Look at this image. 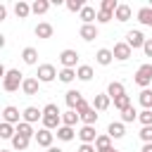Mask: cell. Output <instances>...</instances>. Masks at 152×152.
<instances>
[{
    "instance_id": "cell-14",
    "label": "cell",
    "mask_w": 152,
    "mask_h": 152,
    "mask_svg": "<svg viewBox=\"0 0 152 152\" xmlns=\"http://www.w3.org/2000/svg\"><path fill=\"white\" fill-rule=\"evenodd\" d=\"M95 62L102 64V66H109V64L114 62V52H112L109 48H100V50L95 52Z\"/></svg>"
},
{
    "instance_id": "cell-13",
    "label": "cell",
    "mask_w": 152,
    "mask_h": 152,
    "mask_svg": "<svg viewBox=\"0 0 152 152\" xmlns=\"http://www.w3.org/2000/svg\"><path fill=\"white\" fill-rule=\"evenodd\" d=\"M97 33H100V31H97V26H95V24H81V28H78V36H81L83 40H88V43H90V40H95V38H97Z\"/></svg>"
},
{
    "instance_id": "cell-31",
    "label": "cell",
    "mask_w": 152,
    "mask_h": 152,
    "mask_svg": "<svg viewBox=\"0 0 152 152\" xmlns=\"http://www.w3.org/2000/svg\"><path fill=\"white\" fill-rule=\"evenodd\" d=\"M14 135H17V128H14L12 124H5V121H2V124H0V138H5V140H12Z\"/></svg>"
},
{
    "instance_id": "cell-46",
    "label": "cell",
    "mask_w": 152,
    "mask_h": 152,
    "mask_svg": "<svg viewBox=\"0 0 152 152\" xmlns=\"http://www.w3.org/2000/svg\"><path fill=\"white\" fill-rule=\"evenodd\" d=\"M5 17H7V7H5V5H0V21H2Z\"/></svg>"
},
{
    "instance_id": "cell-6",
    "label": "cell",
    "mask_w": 152,
    "mask_h": 152,
    "mask_svg": "<svg viewBox=\"0 0 152 152\" xmlns=\"http://www.w3.org/2000/svg\"><path fill=\"white\" fill-rule=\"evenodd\" d=\"M76 135H78V138H81V142H86V145H93V142L97 140V133H95V126H81Z\"/></svg>"
},
{
    "instance_id": "cell-30",
    "label": "cell",
    "mask_w": 152,
    "mask_h": 152,
    "mask_svg": "<svg viewBox=\"0 0 152 152\" xmlns=\"http://www.w3.org/2000/svg\"><path fill=\"white\" fill-rule=\"evenodd\" d=\"M76 76H78V81H90L93 78V66L90 64H81L76 69Z\"/></svg>"
},
{
    "instance_id": "cell-43",
    "label": "cell",
    "mask_w": 152,
    "mask_h": 152,
    "mask_svg": "<svg viewBox=\"0 0 152 152\" xmlns=\"http://www.w3.org/2000/svg\"><path fill=\"white\" fill-rule=\"evenodd\" d=\"M142 52H145L147 57H152V38H147V40H145V45H142Z\"/></svg>"
},
{
    "instance_id": "cell-2",
    "label": "cell",
    "mask_w": 152,
    "mask_h": 152,
    "mask_svg": "<svg viewBox=\"0 0 152 152\" xmlns=\"http://www.w3.org/2000/svg\"><path fill=\"white\" fill-rule=\"evenodd\" d=\"M21 83H24V74L19 69H7L5 78H2V90L5 93H14V90H19Z\"/></svg>"
},
{
    "instance_id": "cell-37",
    "label": "cell",
    "mask_w": 152,
    "mask_h": 152,
    "mask_svg": "<svg viewBox=\"0 0 152 152\" xmlns=\"http://www.w3.org/2000/svg\"><path fill=\"white\" fill-rule=\"evenodd\" d=\"M28 142H31V140H28V138H24V135H19V133L12 138V147H14V150H19V152H21V150H26V147H28Z\"/></svg>"
},
{
    "instance_id": "cell-51",
    "label": "cell",
    "mask_w": 152,
    "mask_h": 152,
    "mask_svg": "<svg viewBox=\"0 0 152 152\" xmlns=\"http://www.w3.org/2000/svg\"><path fill=\"white\" fill-rule=\"evenodd\" d=\"M150 7H152V0H150Z\"/></svg>"
},
{
    "instance_id": "cell-38",
    "label": "cell",
    "mask_w": 152,
    "mask_h": 152,
    "mask_svg": "<svg viewBox=\"0 0 152 152\" xmlns=\"http://www.w3.org/2000/svg\"><path fill=\"white\" fill-rule=\"evenodd\" d=\"M64 5H66V10H69V12H78V14H81V10L86 7V2H83V0H66Z\"/></svg>"
},
{
    "instance_id": "cell-15",
    "label": "cell",
    "mask_w": 152,
    "mask_h": 152,
    "mask_svg": "<svg viewBox=\"0 0 152 152\" xmlns=\"http://www.w3.org/2000/svg\"><path fill=\"white\" fill-rule=\"evenodd\" d=\"M109 104H112V97L107 93H100V95L93 97V109L95 112H104V109H109Z\"/></svg>"
},
{
    "instance_id": "cell-24",
    "label": "cell",
    "mask_w": 152,
    "mask_h": 152,
    "mask_svg": "<svg viewBox=\"0 0 152 152\" xmlns=\"http://www.w3.org/2000/svg\"><path fill=\"white\" fill-rule=\"evenodd\" d=\"M138 102L142 104V109H152V88H145V90H140V95H138Z\"/></svg>"
},
{
    "instance_id": "cell-39",
    "label": "cell",
    "mask_w": 152,
    "mask_h": 152,
    "mask_svg": "<svg viewBox=\"0 0 152 152\" xmlns=\"http://www.w3.org/2000/svg\"><path fill=\"white\" fill-rule=\"evenodd\" d=\"M116 7H119L116 0H102V2H100V10H102V12H109V14H114Z\"/></svg>"
},
{
    "instance_id": "cell-49",
    "label": "cell",
    "mask_w": 152,
    "mask_h": 152,
    "mask_svg": "<svg viewBox=\"0 0 152 152\" xmlns=\"http://www.w3.org/2000/svg\"><path fill=\"white\" fill-rule=\"evenodd\" d=\"M104 152H121V150H116V147H109V150H104Z\"/></svg>"
},
{
    "instance_id": "cell-9",
    "label": "cell",
    "mask_w": 152,
    "mask_h": 152,
    "mask_svg": "<svg viewBox=\"0 0 152 152\" xmlns=\"http://www.w3.org/2000/svg\"><path fill=\"white\" fill-rule=\"evenodd\" d=\"M64 102H66V107H69V109H74V112H76V107L83 102V93H81V90H66Z\"/></svg>"
},
{
    "instance_id": "cell-45",
    "label": "cell",
    "mask_w": 152,
    "mask_h": 152,
    "mask_svg": "<svg viewBox=\"0 0 152 152\" xmlns=\"http://www.w3.org/2000/svg\"><path fill=\"white\" fill-rule=\"evenodd\" d=\"M88 107H90V104H88V102H86V100H83V102H81V104H78V107H76V112H78V116H81V114H83V112H86V109H88Z\"/></svg>"
},
{
    "instance_id": "cell-29",
    "label": "cell",
    "mask_w": 152,
    "mask_h": 152,
    "mask_svg": "<svg viewBox=\"0 0 152 152\" xmlns=\"http://www.w3.org/2000/svg\"><path fill=\"white\" fill-rule=\"evenodd\" d=\"M109 147H112V138H109L107 133L97 135V140H95V150H97V152H104V150H109Z\"/></svg>"
},
{
    "instance_id": "cell-25",
    "label": "cell",
    "mask_w": 152,
    "mask_h": 152,
    "mask_svg": "<svg viewBox=\"0 0 152 152\" xmlns=\"http://www.w3.org/2000/svg\"><path fill=\"white\" fill-rule=\"evenodd\" d=\"M14 14H17L19 19H26V17L31 14V5H28V2H24V0H19V2L14 5Z\"/></svg>"
},
{
    "instance_id": "cell-34",
    "label": "cell",
    "mask_w": 152,
    "mask_h": 152,
    "mask_svg": "<svg viewBox=\"0 0 152 152\" xmlns=\"http://www.w3.org/2000/svg\"><path fill=\"white\" fill-rule=\"evenodd\" d=\"M17 133H19V135H24V138H28V140H31V138H36V131H33V128H31V124H26V121H21V124L17 126Z\"/></svg>"
},
{
    "instance_id": "cell-27",
    "label": "cell",
    "mask_w": 152,
    "mask_h": 152,
    "mask_svg": "<svg viewBox=\"0 0 152 152\" xmlns=\"http://www.w3.org/2000/svg\"><path fill=\"white\" fill-rule=\"evenodd\" d=\"M81 116H78V112H74V109H69V112H64L62 114V126H76V121H78Z\"/></svg>"
},
{
    "instance_id": "cell-18",
    "label": "cell",
    "mask_w": 152,
    "mask_h": 152,
    "mask_svg": "<svg viewBox=\"0 0 152 152\" xmlns=\"http://www.w3.org/2000/svg\"><path fill=\"white\" fill-rule=\"evenodd\" d=\"M78 19H81L83 24H93V21H97V12H95V7H90V5H86V7L81 10V14H78Z\"/></svg>"
},
{
    "instance_id": "cell-23",
    "label": "cell",
    "mask_w": 152,
    "mask_h": 152,
    "mask_svg": "<svg viewBox=\"0 0 152 152\" xmlns=\"http://www.w3.org/2000/svg\"><path fill=\"white\" fill-rule=\"evenodd\" d=\"M81 121H83V126H95V124H97V112H95L93 107H88V109L81 114Z\"/></svg>"
},
{
    "instance_id": "cell-42",
    "label": "cell",
    "mask_w": 152,
    "mask_h": 152,
    "mask_svg": "<svg viewBox=\"0 0 152 152\" xmlns=\"http://www.w3.org/2000/svg\"><path fill=\"white\" fill-rule=\"evenodd\" d=\"M112 19H114V14H109V12H102V10L97 12V21H100V24H107V21H112Z\"/></svg>"
},
{
    "instance_id": "cell-47",
    "label": "cell",
    "mask_w": 152,
    "mask_h": 152,
    "mask_svg": "<svg viewBox=\"0 0 152 152\" xmlns=\"http://www.w3.org/2000/svg\"><path fill=\"white\" fill-rule=\"evenodd\" d=\"M140 152H152V142H145V145H142V150H140Z\"/></svg>"
},
{
    "instance_id": "cell-33",
    "label": "cell",
    "mask_w": 152,
    "mask_h": 152,
    "mask_svg": "<svg viewBox=\"0 0 152 152\" xmlns=\"http://www.w3.org/2000/svg\"><path fill=\"white\" fill-rule=\"evenodd\" d=\"M138 114H140V112H135V107L131 104L128 109H124V112H121V121H124V124H133V121L138 119Z\"/></svg>"
},
{
    "instance_id": "cell-28",
    "label": "cell",
    "mask_w": 152,
    "mask_h": 152,
    "mask_svg": "<svg viewBox=\"0 0 152 152\" xmlns=\"http://www.w3.org/2000/svg\"><path fill=\"white\" fill-rule=\"evenodd\" d=\"M74 133H76V131H74L71 126H59V128H57V138H59L62 142H69V140H74Z\"/></svg>"
},
{
    "instance_id": "cell-7",
    "label": "cell",
    "mask_w": 152,
    "mask_h": 152,
    "mask_svg": "<svg viewBox=\"0 0 152 152\" xmlns=\"http://www.w3.org/2000/svg\"><path fill=\"white\" fill-rule=\"evenodd\" d=\"M145 36H142V31H128L126 33V43L131 45V50H135V48H142L145 45Z\"/></svg>"
},
{
    "instance_id": "cell-41",
    "label": "cell",
    "mask_w": 152,
    "mask_h": 152,
    "mask_svg": "<svg viewBox=\"0 0 152 152\" xmlns=\"http://www.w3.org/2000/svg\"><path fill=\"white\" fill-rule=\"evenodd\" d=\"M140 140H142V142H152V126H142V131H140Z\"/></svg>"
},
{
    "instance_id": "cell-8",
    "label": "cell",
    "mask_w": 152,
    "mask_h": 152,
    "mask_svg": "<svg viewBox=\"0 0 152 152\" xmlns=\"http://www.w3.org/2000/svg\"><path fill=\"white\" fill-rule=\"evenodd\" d=\"M112 52H114V59H119V62H126V59L131 57V52H133V50H131V45L124 40V43H116Z\"/></svg>"
},
{
    "instance_id": "cell-44",
    "label": "cell",
    "mask_w": 152,
    "mask_h": 152,
    "mask_svg": "<svg viewBox=\"0 0 152 152\" xmlns=\"http://www.w3.org/2000/svg\"><path fill=\"white\" fill-rule=\"evenodd\" d=\"M76 152H97V150H95V145H86V142H81V147H78Z\"/></svg>"
},
{
    "instance_id": "cell-20",
    "label": "cell",
    "mask_w": 152,
    "mask_h": 152,
    "mask_svg": "<svg viewBox=\"0 0 152 152\" xmlns=\"http://www.w3.org/2000/svg\"><path fill=\"white\" fill-rule=\"evenodd\" d=\"M107 95L114 100V97H119V95H126V88H124V83L121 81H112L109 86H107Z\"/></svg>"
},
{
    "instance_id": "cell-11",
    "label": "cell",
    "mask_w": 152,
    "mask_h": 152,
    "mask_svg": "<svg viewBox=\"0 0 152 152\" xmlns=\"http://www.w3.org/2000/svg\"><path fill=\"white\" fill-rule=\"evenodd\" d=\"M21 121H26V124H36V121H43V109H38V107H26L24 112H21Z\"/></svg>"
},
{
    "instance_id": "cell-19",
    "label": "cell",
    "mask_w": 152,
    "mask_h": 152,
    "mask_svg": "<svg viewBox=\"0 0 152 152\" xmlns=\"http://www.w3.org/2000/svg\"><path fill=\"white\" fill-rule=\"evenodd\" d=\"M38 78H33V76H28V78H24V83H21V90H24V95H36L38 93Z\"/></svg>"
},
{
    "instance_id": "cell-40",
    "label": "cell",
    "mask_w": 152,
    "mask_h": 152,
    "mask_svg": "<svg viewBox=\"0 0 152 152\" xmlns=\"http://www.w3.org/2000/svg\"><path fill=\"white\" fill-rule=\"evenodd\" d=\"M138 121H140L142 126H152V109H142V112L138 114Z\"/></svg>"
},
{
    "instance_id": "cell-26",
    "label": "cell",
    "mask_w": 152,
    "mask_h": 152,
    "mask_svg": "<svg viewBox=\"0 0 152 152\" xmlns=\"http://www.w3.org/2000/svg\"><path fill=\"white\" fill-rule=\"evenodd\" d=\"M114 19H116V21H121V24H124V21H128V19H131V7H128V5H119V7H116V12H114Z\"/></svg>"
},
{
    "instance_id": "cell-17",
    "label": "cell",
    "mask_w": 152,
    "mask_h": 152,
    "mask_svg": "<svg viewBox=\"0 0 152 152\" xmlns=\"http://www.w3.org/2000/svg\"><path fill=\"white\" fill-rule=\"evenodd\" d=\"M107 135H109V138H124V135H126L124 121H112V124L107 126Z\"/></svg>"
},
{
    "instance_id": "cell-12",
    "label": "cell",
    "mask_w": 152,
    "mask_h": 152,
    "mask_svg": "<svg viewBox=\"0 0 152 152\" xmlns=\"http://www.w3.org/2000/svg\"><path fill=\"white\" fill-rule=\"evenodd\" d=\"M52 140H55V133H52V131H48V128L36 131V142H38L40 147H52Z\"/></svg>"
},
{
    "instance_id": "cell-4",
    "label": "cell",
    "mask_w": 152,
    "mask_h": 152,
    "mask_svg": "<svg viewBox=\"0 0 152 152\" xmlns=\"http://www.w3.org/2000/svg\"><path fill=\"white\" fill-rule=\"evenodd\" d=\"M59 62H62V69H78V52L76 50H62L59 52Z\"/></svg>"
},
{
    "instance_id": "cell-32",
    "label": "cell",
    "mask_w": 152,
    "mask_h": 152,
    "mask_svg": "<svg viewBox=\"0 0 152 152\" xmlns=\"http://www.w3.org/2000/svg\"><path fill=\"white\" fill-rule=\"evenodd\" d=\"M57 78H59L62 83H71V81H74V78H78V76H76V69H59Z\"/></svg>"
},
{
    "instance_id": "cell-5",
    "label": "cell",
    "mask_w": 152,
    "mask_h": 152,
    "mask_svg": "<svg viewBox=\"0 0 152 152\" xmlns=\"http://www.w3.org/2000/svg\"><path fill=\"white\" fill-rule=\"evenodd\" d=\"M59 71L52 66V64H40L38 66V74H36V78L40 81V83H50V81H55V76H57Z\"/></svg>"
},
{
    "instance_id": "cell-36",
    "label": "cell",
    "mask_w": 152,
    "mask_h": 152,
    "mask_svg": "<svg viewBox=\"0 0 152 152\" xmlns=\"http://www.w3.org/2000/svg\"><path fill=\"white\" fill-rule=\"evenodd\" d=\"M114 107H116L119 112L128 109V107H131V95H119V97H114Z\"/></svg>"
},
{
    "instance_id": "cell-16",
    "label": "cell",
    "mask_w": 152,
    "mask_h": 152,
    "mask_svg": "<svg viewBox=\"0 0 152 152\" xmlns=\"http://www.w3.org/2000/svg\"><path fill=\"white\" fill-rule=\"evenodd\" d=\"M33 33H36V38H52V33H55V28H52V24H48V21H40L36 28H33Z\"/></svg>"
},
{
    "instance_id": "cell-35",
    "label": "cell",
    "mask_w": 152,
    "mask_h": 152,
    "mask_svg": "<svg viewBox=\"0 0 152 152\" xmlns=\"http://www.w3.org/2000/svg\"><path fill=\"white\" fill-rule=\"evenodd\" d=\"M48 10H50V2H48V0H36V2L31 5V12H33V14H45Z\"/></svg>"
},
{
    "instance_id": "cell-10",
    "label": "cell",
    "mask_w": 152,
    "mask_h": 152,
    "mask_svg": "<svg viewBox=\"0 0 152 152\" xmlns=\"http://www.w3.org/2000/svg\"><path fill=\"white\" fill-rule=\"evenodd\" d=\"M19 116H21V114H19V109H17V107H12V104H7V107L2 109V121H5V124H12V126L17 124V126H19V124H21V121H19Z\"/></svg>"
},
{
    "instance_id": "cell-3",
    "label": "cell",
    "mask_w": 152,
    "mask_h": 152,
    "mask_svg": "<svg viewBox=\"0 0 152 152\" xmlns=\"http://www.w3.org/2000/svg\"><path fill=\"white\" fill-rule=\"evenodd\" d=\"M133 81H135V86H140L142 90L150 88V83H152V64H140L138 71H135V76H133Z\"/></svg>"
},
{
    "instance_id": "cell-48",
    "label": "cell",
    "mask_w": 152,
    "mask_h": 152,
    "mask_svg": "<svg viewBox=\"0 0 152 152\" xmlns=\"http://www.w3.org/2000/svg\"><path fill=\"white\" fill-rule=\"evenodd\" d=\"M48 152H64V150H59V147H55V145H52V147H48Z\"/></svg>"
},
{
    "instance_id": "cell-21",
    "label": "cell",
    "mask_w": 152,
    "mask_h": 152,
    "mask_svg": "<svg viewBox=\"0 0 152 152\" xmlns=\"http://www.w3.org/2000/svg\"><path fill=\"white\" fill-rule=\"evenodd\" d=\"M138 21H140L142 26H152V7H150V5L138 10Z\"/></svg>"
},
{
    "instance_id": "cell-22",
    "label": "cell",
    "mask_w": 152,
    "mask_h": 152,
    "mask_svg": "<svg viewBox=\"0 0 152 152\" xmlns=\"http://www.w3.org/2000/svg\"><path fill=\"white\" fill-rule=\"evenodd\" d=\"M21 59H24V64H36L38 62V50L36 48H24L21 50Z\"/></svg>"
},
{
    "instance_id": "cell-50",
    "label": "cell",
    "mask_w": 152,
    "mask_h": 152,
    "mask_svg": "<svg viewBox=\"0 0 152 152\" xmlns=\"http://www.w3.org/2000/svg\"><path fill=\"white\" fill-rule=\"evenodd\" d=\"M0 152H10V150H0Z\"/></svg>"
},
{
    "instance_id": "cell-1",
    "label": "cell",
    "mask_w": 152,
    "mask_h": 152,
    "mask_svg": "<svg viewBox=\"0 0 152 152\" xmlns=\"http://www.w3.org/2000/svg\"><path fill=\"white\" fill-rule=\"evenodd\" d=\"M59 126H62V112H59V107H57L55 102L45 104V107H43V128L55 131V128H59Z\"/></svg>"
}]
</instances>
